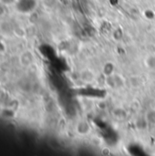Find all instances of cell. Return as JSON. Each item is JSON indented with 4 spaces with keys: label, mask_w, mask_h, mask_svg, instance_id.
<instances>
[{
    "label": "cell",
    "mask_w": 155,
    "mask_h": 156,
    "mask_svg": "<svg viewBox=\"0 0 155 156\" xmlns=\"http://www.w3.org/2000/svg\"><path fill=\"white\" fill-rule=\"evenodd\" d=\"M37 3L35 0H17L16 1V7L18 11L23 13H28L35 9Z\"/></svg>",
    "instance_id": "1"
},
{
    "label": "cell",
    "mask_w": 155,
    "mask_h": 156,
    "mask_svg": "<svg viewBox=\"0 0 155 156\" xmlns=\"http://www.w3.org/2000/svg\"><path fill=\"white\" fill-rule=\"evenodd\" d=\"M33 55L29 52V51H26V52H24L21 56H20V63L22 64V66L24 67H27V66H30L33 62Z\"/></svg>",
    "instance_id": "2"
},
{
    "label": "cell",
    "mask_w": 155,
    "mask_h": 156,
    "mask_svg": "<svg viewBox=\"0 0 155 156\" xmlns=\"http://www.w3.org/2000/svg\"><path fill=\"white\" fill-rule=\"evenodd\" d=\"M1 117L4 119H6V120H10V119H13L15 117V112L12 110L5 109L3 111V114H1Z\"/></svg>",
    "instance_id": "3"
},
{
    "label": "cell",
    "mask_w": 155,
    "mask_h": 156,
    "mask_svg": "<svg viewBox=\"0 0 155 156\" xmlns=\"http://www.w3.org/2000/svg\"><path fill=\"white\" fill-rule=\"evenodd\" d=\"M147 64L150 68L152 69H155V57L154 56H152V57H149L148 59H147Z\"/></svg>",
    "instance_id": "4"
},
{
    "label": "cell",
    "mask_w": 155,
    "mask_h": 156,
    "mask_svg": "<svg viewBox=\"0 0 155 156\" xmlns=\"http://www.w3.org/2000/svg\"><path fill=\"white\" fill-rule=\"evenodd\" d=\"M15 2V0H0V3H2L3 5H11Z\"/></svg>",
    "instance_id": "5"
}]
</instances>
